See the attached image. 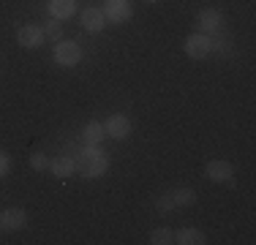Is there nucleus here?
Masks as SVG:
<instances>
[{
	"label": "nucleus",
	"mask_w": 256,
	"mask_h": 245,
	"mask_svg": "<svg viewBox=\"0 0 256 245\" xmlns=\"http://www.w3.org/2000/svg\"><path fill=\"white\" fill-rule=\"evenodd\" d=\"M196 28H199V33H218V30L224 28V14L218 8H202L196 14Z\"/></svg>",
	"instance_id": "20e7f679"
},
{
	"label": "nucleus",
	"mask_w": 256,
	"mask_h": 245,
	"mask_svg": "<svg viewBox=\"0 0 256 245\" xmlns=\"http://www.w3.org/2000/svg\"><path fill=\"white\" fill-rule=\"evenodd\" d=\"M8 169H11V161H8V156H6L3 150H0V177L8 174Z\"/></svg>",
	"instance_id": "aec40b11"
},
{
	"label": "nucleus",
	"mask_w": 256,
	"mask_h": 245,
	"mask_svg": "<svg viewBox=\"0 0 256 245\" xmlns=\"http://www.w3.org/2000/svg\"><path fill=\"white\" fill-rule=\"evenodd\" d=\"M82 24L88 33H101L104 28H106V16H104V8H84L82 11Z\"/></svg>",
	"instance_id": "9d476101"
},
{
	"label": "nucleus",
	"mask_w": 256,
	"mask_h": 245,
	"mask_svg": "<svg viewBox=\"0 0 256 245\" xmlns=\"http://www.w3.org/2000/svg\"><path fill=\"white\" fill-rule=\"evenodd\" d=\"M104 16L114 24H123L126 20H131V0H106Z\"/></svg>",
	"instance_id": "6e6552de"
},
{
	"label": "nucleus",
	"mask_w": 256,
	"mask_h": 245,
	"mask_svg": "<svg viewBox=\"0 0 256 245\" xmlns=\"http://www.w3.org/2000/svg\"><path fill=\"white\" fill-rule=\"evenodd\" d=\"M44 36H46V38H52V41H60V38H63V24H60V22H50L44 28Z\"/></svg>",
	"instance_id": "a211bd4d"
},
{
	"label": "nucleus",
	"mask_w": 256,
	"mask_h": 245,
	"mask_svg": "<svg viewBox=\"0 0 256 245\" xmlns=\"http://www.w3.org/2000/svg\"><path fill=\"white\" fill-rule=\"evenodd\" d=\"M76 11V0H50V14L54 20H68Z\"/></svg>",
	"instance_id": "ddd939ff"
},
{
	"label": "nucleus",
	"mask_w": 256,
	"mask_h": 245,
	"mask_svg": "<svg viewBox=\"0 0 256 245\" xmlns=\"http://www.w3.org/2000/svg\"><path fill=\"white\" fill-rule=\"evenodd\" d=\"M74 166L82 177H101L109 169V158L104 156L101 144H84L74 158Z\"/></svg>",
	"instance_id": "f257e3e1"
},
{
	"label": "nucleus",
	"mask_w": 256,
	"mask_h": 245,
	"mask_svg": "<svg viewBox=\"0 0 256 245\" xmlns=\"http://www.w3.org/2000/svg\"><path fill=\"white\" fill-rule=\"evenodd\" d=\"M79 60H82V46L76 44V41H54V63L58 66H66V68H71V66H76Z\"/></svg>",
	"instance_id": "f03ea898"
},
{
	"label": "nucleus",
	"mask_w": 256,
	"mask_h": 245,
	"mask_svg": "<svg viewBox=\"0 0 256 245\" xmlns=\"http://www.w3.org/2000/svg\"><path fill=\"white\" fill-rule=\"evenodd\" d=\"M50 169H52V174L54 177H60V180H63V177H71L76 172V166H74V158L71 156H58V158H52L50 161Z\"/></svg>",
	"instance_id": "9b49d317"
},
{
	"label": "nucleus",
	"mask_w": 256,
	"mask_h": 245,
	"mask_svg": "<svg viewBox=\"0 0 256 245\" xmlns=\"http://www.w3.org/2000/svg\"><path fill=\"white\" fill-rule=\"evenodd\" d=\"M28 224V212L22 207H6L0 212V229L3 232H20Z\"/></svg>",
	"instance_id": "423d86ee"
},
{
	"label": "nucleus",
	"mask_w": 256,
	"mask_h": 245,
	"mask_svg": "<svg viewBox=\"0 0 256 245\" xmlns=\"http://www.w3.org/2000/svg\"><path fill=\"white\" fill-rule=\"evenodd\" d=\"M212 52V38L207 33H191L186 38V54L191 60H204Z\"/></svg>",
	"instance_id": "7ed1b4c3"
},
{
	"label": "nucleus",
	"mask_w": 256,
	"mask_h": 245,
	"mask_svg": "<svg viewBox=\"0 0 256 245\" xmlns=\"http://www.w3.org/2000/svg\"><path fill=\"white\" fill-rule=\"evenodd\" d=\"M30 166H33L36 172H44L46 166H50V161H46L44 152H33V156H30Z\"/></svg>",
	"instance_id": "6ab92c4d"
},
{
	"label": "nucleus",
	"mask_w": 256,
	"mask_h": 245,
	"mask_svg": "<svg viewBox=\"0 0 256 245\" xmlns=\"http://www.w3.org/2000/svg\"><path fill=\"white\" fill-rule=\"evenodd\" d=\"M174 242H180V245H204V232H199V229H194V226H186V229H180V232H174Z\"/></svg>",
	"instance_id": "f8f14e48"
},
{
	"label": "nucleus",
	"mask_w": 256,
	"mask_h": 245,
	"mask_svg": "<svg viewBox=\"0 0 256 245\" xmlns=\"http://www.w3.org/2000/svg\"><path fill=\"white\" fill-rule=\"evenodd\" d=\"M204 174L210 182H232V174H234V166H232L229 161H224V158H216V161H210L204 166Z\"/></svg>",
	"instance_id": "0eeeda50"
},
{
	"label": "nucleus",
	"mask_w": 256,
	"mask_h": 245,
	"mask_svg": "<svg viewBox=\"0 0 256 245\" xmlns=\"http://www.w3.org/2000/svg\"><path fill=\"white\" fill-rule=\"evenodd\" d=\"M156 210L161 212V216H164V212H172V210H174L172 196H169V194H161V196H158V199H156Z\"/></svg>",
	"instance_id": "f3484780"
},
{
	"label": "nucleus",
	"mask_w": 256,
	"mask_h": 245,
	"mask_svg": "<svg viewBox=\"0 0 256 245\" xmlns=\"http://www.w3.org/2000/svg\"><path fill=\"white\" fill-rule=\"evenodd\" d=\"M82 136H84V144H101L104 139H106V131H104V122H88L84 126V131H82Z\"/></svg>",
	"instance_id": "4468645a"
},
{
	"label": "nucleus",
	"mask_w": 256,
	"mask_h": 245,
	"mask_svg": "<svg viewBox=\"0 0 256 245\" xmlns=\"http://www.w3.org/2000/svg\"><path fill=\"white\" fill-rule=\"evenodd\" d=\"M44 28H38V24H25V28L16 30V41H20L25 49H38L44 44Z\"/></svg>",
	"instance_id": "1a4fd4ad"
},
{
	"label": "nucleus",
	"mask_w": 256,
	"mask_h": 245,
	"mask_svg": "<svg viewBox=\"0 0 256 245\" xmlns=\"http://www.w3.org/2000/svg\"><path fill=\"white\" fill-rule=\"evenodd\" d=\"M169 196H172L174 207H191V204H196V191H194V188H186V186L169 191Z\"/></svg>",
	"instance_id": "2eb2a0df"
},
{
	"label": "nucleus",
	"mask_w": 256,
	"mask_h": 245,
	"mask_svg": "<svg viewBox=\"0 0 256 245\" xmlns=\"http://www.w3.org/2000/svg\"><path fill=\"white\" fill-rule=\"evenodd\" d=\"M150 242L153 245H172L174 242V232L169 226H158V229L150 232Z\"/></svg>",
	"instance_id": "dca6fc26"
},
{
	"label": "nucleus",
	"mask_w": 256,
	"mask_h": 245,
	"mask_svg": "<svg viewBox=\"0 0 256 245\" xmlns=\"http://www.w3.org/2000/svg\"><path fill=\"white\" fill-rule=\"evenodd\" d=\"M104 131H106L109 139H126L131 134V118L128 114H109L106 122H104Z\"/></svg>",
	"instance_id": "39448f33"
}]
</instances>
